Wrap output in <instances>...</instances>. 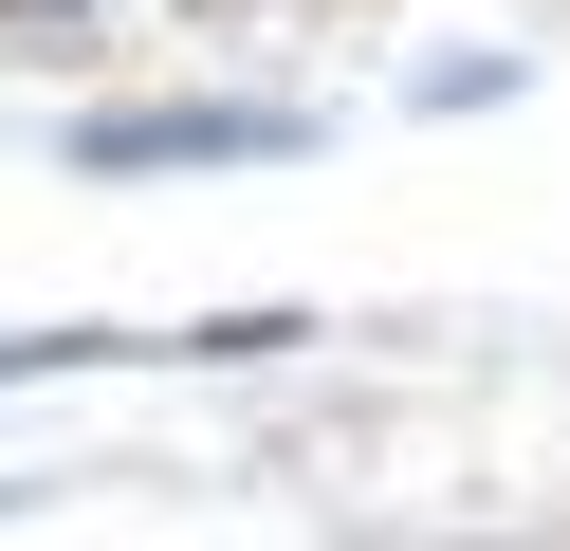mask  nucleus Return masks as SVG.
<instances>
[{
  "label": "nucleus",
  "mask_w": 570,
  "mask_h": 551,
  "mask_svg": "<svg viewBox=\"0 0 570 551\" xmlns=\"http://www.w3.org/2000/svg\"><path fill=\"white\" fill-rule=\"evenodd\" d=\"M203 147H276V110H111L92 166H203Z\"/></svg>",
  "instance_id": "obj_1"
},
{
  "label": "nucleus",
  "mask_w": 570,
  "mask_h": 551,
  "mask_svg": "<svg viewBox=\"0 0 570 551\" xmlns=\"http://www.w3.org/2000/svg\"><path fill=\"white\" fill-rule=\"evenodd\" d=\"M0 19H56V0H0Z\"/></svg>",
  "instance_id": "obj_2"
}]
</instances>
